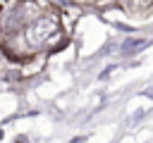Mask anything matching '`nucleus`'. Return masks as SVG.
<instances>
[{
    "instance_id": "f257e3e1",
    "label": "nucleus",
    "mask_w": 153,
    "mask_h": 143,
    "mask_svg": "<svg viewBox=\"0 0 153 143\" xmlns=\"http://www.w3.org/2000/svg\"><path fill=\"white\" fill-rule=\"evenodd\" d=\"M146 38L143 36H127L124 41H122V45H120V55H134V52H139L141 48H146Z\"/></svg>"
},
{
    "instance_id": "f03ea898",
    "label": "nucleus",
    "mask_w": 153,
    "mask_h": 143,
    "mask_svg": "<svg viewBox=\"0 0 153 143\" xmlns=\"http://www.w3.org/2000/svg\"><path fill=\"white\" fill-rule=\"evenodd\" d=\"M12 143H29V136H24V133H19V136H17V138H14Z\"/></svg>"
}]
</instances>
